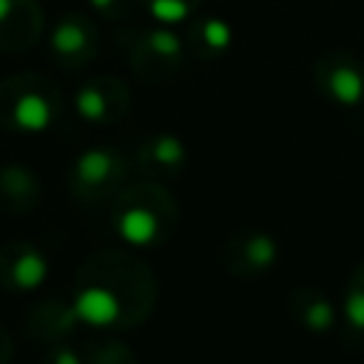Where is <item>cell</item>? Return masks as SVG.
I'll return each instance as SVG.
<instances>
[{"instance_id": "9a60e30c", "label": "cell", "mask_w": 364, "mask_h": 364, "mask_svg": "<svg viewBox=\"0 0 364 364\" xmlns=\"http://www.w3.org/2000/svg\"><path fill=\"white\" fill-rule=\"evenodd\" d=\"M182 43H185V51H191L196 60H216L230 48L233 31L222 17H213V14L188 17Z\"/></svg>"}, {"instance_id": "5bb4252c", "label": "cell", "mask_w": 364, "mask_h": 364, "mask_svg": "<svg viewBox=\"0 0 364 364\" xmlns=\"http://www.w3.org/2000/svg\"><path fill=\"white\" fill-rule=\"evenodd\" d=\"M43 199V182L40 176L17 162L0 165V210L9 216H26L37 210Z\"/></svg>"}, {"instance_id": "7402d4cb", "label": "cell", "mask_w": 364, "mask_h": 364, "mask_svg": "<svg viewBox=\"0 0 364 364\" xmlns=\"http://www.w3.org/2000/svg\"><path fill=\"white\" fill-rule=\"evenodd\" d=\"M14 355V341H11V333L0 324V364H9Z\"/></svg>"}, {"instance_id": "2e32d148", "label": "cell", "mask_w": 364, "mask_h": 364, "mask_svg": "<svg viewBox=\"0 0 364 364\" xmlns=\"http://www.w3.org/2000/svg\"><path fill=\"white\" fill-rule=\"evenodd\" d=\"M290 318L307 333H327L336 327V307L318 287H296L287 296Z\"/></svg>"}, {"instance_id": "8992f818", "label": "cell", "mask_w": 364, "mask_h": 364, "mask_svg": "<svg viewBox=\"0 0 364 364\" xmlns=\"http://www.w3.org/2000/svg\"><path fill=\"white\" fill-rule=\"evenodd\" d=\"M313 85L324 100L355 108L364 102V63L341 48L324 51L313 63Z\"/></svg>"}, {"instance_id": "7a4b0ae2", "label": "cell", "mask_w": 364, "mask_h": 364, "mask_svg": "<svg viewBox=\"0 0 364 364\" xmlns=\"http://www.w3.org/2000/svg\"><path fill=\"white\" fill-rule=\"evenodd\" d=\"M111 225L128 247H159L179 228V205L162 182H125L111 199Z\"/></svg>"}, {"instance_id": "d6986e66", "label": "cell", "mask_w": 364, "mask_h": 364, "mask_svg": "<svg viewBox=\"0 0 364 364\" xmlns=\"http://www.w3.org/2000/svg\"><path fill=\"white\" fill-rule=\"evenodd\" d=\"M139 3L156 23L171 26V23H185L199 9L202 0H139Z\"/></svg>"}, {"instance_id": "8fae6325", "label": "cell", "mask_w": 364, "mask_h": 364, "mask_svg": "<svg viewBox=\"0 0 364 364\" xmlns=\"http://www.w3.org/2000/svg\"><path fill=\"white\" fill-rule=\"evenodd\" d=\"M48 276V259L31 242L14 239L0 245V287L9 293H31Z\"/></svg>"}, {"instance_id": "52a82bcc", "label": "cell", "mask_w": 364, "mask_h": 364, "mask_svg": "<svg viewBox=\"0 0 364 364\" xmlns=\"http://www.w3.org/2000/svg\"><path fill=\"white\" fill-rule=\"evenodd\" d=\"M48 54L65 71H82L100 54V31L82 11L63 14L48 34Z\"/></svg>"}, {"instance_id": "30bf717a", "label": "cell", "mask_w": 364, "mask_h": 364, "mask_svg": "<svg viewBox=\"0 0 364 364\" xmlns=\"http://www.w3.org/2000/svg\"><path fill=\"white\" fill-rule=\"evenodd\" d=\"M136 168L151 182H171L176 179L188 165V148L185 142L171 131H154L145 134L136 145Z\"/></svg>"}, {"instance_id": "ac0fdd59", "label": "cell", "mask_w": 364, "mask_h": 364, "mask_svg": "<svg viewBox=\"0 0 364 364\" xmlns=\"http://www.w3.org/2000/svg\"><path fill=\"white\" fill-rule=\"evenodd\" d=\"M344 327L347 336H364V259L353 267L344 290Z\"/></svg>"}, {"instance_id": "6da1fadb", "label": "cell", "mask_w": 364, "mask_h": 364, "mask_svg": "<svg viewBox=\"0 0 364 364\" xmlns=\"http://www.w3.org/2000/svg\"><path fill=\"white\" fill-rule=\"evenodd\" d=\"M156 276L131 247H102L91 253L71 287L77 318L97 330L139 327L156 304Z\"/></svg>"}, {"instance_id": "7c38bea8", "label": "cell", "mask_w": 364, "mask_h": 364, "mask_svg": "<svg viewBox=\"0 0 364 364\" xmlns=\"http://www.w3.org/2000/svg\"><path fill=\"white\" fill-rule=\"evenodd\" d=\"M46 31L40 0H0V51L20 54L37 46Z\"/></svg>"}, {"instance_id": "ffe728a7", "label": "cell", "mask_w": 364, "mask_h": 364, "mask_svg": "<svg viewBox=\"0 0 364 364\" xmlns=\"http://www.w3.org/2000/svg\"><path fill=\"white\" fill-rule=\"evenodd\" d=\"M88 3L97 9V14H100L102 20L122 23V20L134 11V6H136L139 0H88Z\"/></svg>"}, {"instance_id": "9c48e42d", "label": "cell", "mask_w": 364, "mask_h": 364, "mask_svg": "<svg viewBox=\"0 0 364 364\" xmlns=\"http://www.w3.org/2000/svg\"><path fill=\"white\" fill-rule=\"evenodd\" d=\"M131 108V88L114 74H97L85 80L74 94V111L94 125L119 122Z\"/></svg>"}, {"instance_id": "3957f363", "label": "cell", "mask_w": 364, "mask_h": 364, "mask_svg": "<svg viewBox=\"0 0 364 364\" xmlns=\"http://www.w3.org/2000/svg\"><path fill=\"white\" fill-rule=\"evenodd\" d=\"M63 111L57 82L37 71H23L0 80V128L20 136L48 131Z\"/></svg>"}, {"instance_id": "44dd1931", "label": "cell", "mask_w": 364, "mask_h": 364, "mask_svg": "<svg viewBox=\"0 0 364 364\" xmlns=\"http://www.w3.org/2000/svg\"><path fill=\"white\" fill-rule=\"evenodd\" d=\"M43 361H48V364H82V355H80V347H74L71 341H63V344L46 347Z\"/></svg>"}, {"instance_id": "5b68a950", "label": "cell", "mask_w": 364, "mask_h": 364, "mask_svg": "<svg viewBox=\"0 0 364 364\" xmlns=\"http://www.w3.org/2000/svg\"><path fill=\"white\" fill-rule=\"evenodd\" d=\"M128 179V162L119 148L94 145L74 156L65 173L68 193L82 208H102L119 193Z\"/></svg>"}, {"instance_id": "e0dca14e", "label": "cell", "mask_w": 364, "mask_h": 364, "mask_svg": "<svg viewBox=\"0 0 364 364\" xmlns=\"http://www.w3.org/2000/svg\"><path fill=\"white\" fill-rule=\"evenodd\" d=\"M80 355H82V364L91 361V364H131L136 361V353L119 341V338H111V336H94L88 341H80Z\"/></svg>"}, {"instance_id": "277c9868", "label": "cell", "mask_w": 364, "mask_h": 364, "mask_svg": "<svg viewBox=\"0 0 364 364\" xmlns=\"http://www.w3.org/2000/svg\"><path fill=\"white\" fill-rule=\"evenodd\" d=\"M128 68L148 85L165 82L179 74L185 63V43L165 23L159 26H125L117 34Z\"/></svg>"}, {"instance_id": "ba28073f", "label": "cell", "mask_w": 364, "mask_h": 364, "mask_svg": "<svg viewBox=\"0 0 364 364\" xmlns=\"http://www.w3.org/2000/svg\"><path fill=\"white\" fill-rule=\"evenodd\" d=\"M279 259V245L267 230L259 228H239L222 245L219 262L233 279H259L264 276Z\"/></svg>"}, {"instance_id": "4fadbf2b", "label": "cell", "mask_w": 364, "mask_h": 364, "mask_svg": "<svg viewBox=\"0 0 364 364\" xmlns=\"http://www.w3.org/2000/svg\"><path fill=\"white\" fill-rule=\"evenodd\" d=\"M77 324L80 318L71 299H43L28 310L26 336L40 347H51V344L71 341V336L77 333Z\"/></svg>"}]
</instances>
